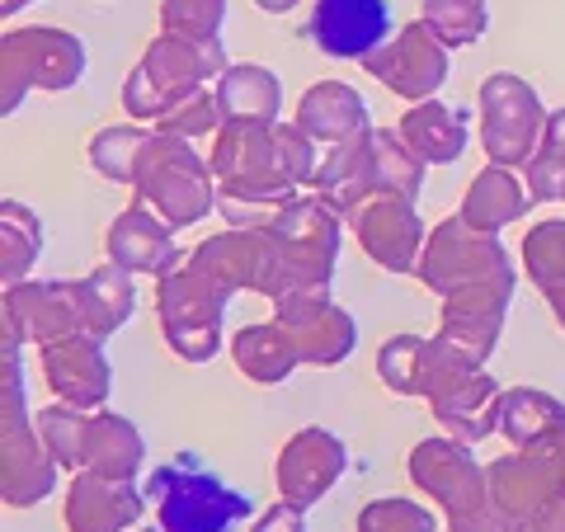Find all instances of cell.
<instances>
[{
  "label": "cell",
  "instance_id": "obj_1",
  "mask_svg": "<svg viewBox=\"0 0 565 532\" xmlns=\"http://www.w3.org/2000/svg\"><path fill=\"white\" fill-rule=\"evenodd\" d=\"M212 174H217V212L226 226H269L297 189L316 180L321 147L297 123H245L226 118L212 137Z\"/></svg>",
  "mask_w": 565,
  "mask_h": 532
},
{
  "label": "cell",
  "instance_id": "obj_2",
  "mask_svg": "<svg viewBox=\"0 0 565 532\" xmlns=\"http://www.w3.org/2000/svg\"><path fill=\"white\" fill-rule=\"evenodd\" d=\"M424 170L429 166L411 151V141L401 137V128H367L359 137L340 141V147H330L307 189H316V199L330 203L340 217H349L353 208H363L367 199H377V193L419 199Z\"/></svg>",
  "mask_w": 565,
  "mask_h": 532
},
{
  "label": "cell",
  "instance_id": "obj_3",
  "mask_svg": "<svg viewBox=\"0 0 565 532\" xmlns=\"http://www.w3.org/2000/svg\"><path fill=\"white\" fill-rule=\"evenodd\" d=\"M20 344V334L6 330V344H0V500L10 509H33L57 490L62 462L47 453L39 419H29Z\"/></svg>",
  "mask_w": 565,
  "mask_h": 532
},
{
  "label": "cell",
  "instance_id": "obj_4",
  "mask_svg": "<svg viewBox=\"0 0 565 532\" xmlns=\"http://www.w3.org/2000/svg\"><path fill=\"white\" fill-rule=\"evenodd\" d=\"M226 66L232 62H226L222 39H184V33L161 29L132 66V76L122 81V109L132 114V123H161L180 99L207 91V81L222 76Z\"/></svg>",
  "mask_w": 565,
  "mask_h": 532
},
{
  "label": "cell",
  "instance_id": "obj_5",
  "mask_svg": "<svg viewBox=\"0 0 565 532\" xmlns=\"http://www.w3.org/2000/svg\"><path fill=\"white\" fill-rule=\"evenodd\" d=\"M128 189H132L137 203L161 212L174 232L203 222L207 212L217 208V174H212V161L203 151H193L189 137H174L161 128H156L151 141L141 147Z\"/></svg>",
  "mask_w": 565,
  "mask_h": 532
},
{
  "label": "cell",
  "instance_id": "obj_6",
  "mask_svg": "<svg viewBox=\"0 0 565 532\" xmlns=\"http://www.w3.org/2000/svg\"><path fill=\"white\" fill-rule=\"evenodd\" d=\"M236 292L222 278L199 269L189 255H180L156 278V316H161L170 353L184 363H207L222 353V316Z\"/></svg>",
  "mask_w": 565,
  "mask_h": 532
},
{
  "label": "cell",
  "instance_id": "obj_7",
  "mask_svg": "<svg viewBox=\"0 0 565 532\" xmlns=\"http://www.w3.org/2000/svg\"><path fill=\"white\" fill-rule=\"evenodd\" d=\"M147 490L156 500V513H161V532H232L241 519L255 513L250 494L203 471L193 453H180L174 462L156 467Z\"/></svg>",
  "mask_w": 565,
  "mask_h": 532
},
{
  "label": "cell",
  "instance_id": "obj_8",
  "mask_svg": "<svg viewBox=\"0 0 565 532\" xmlns=\"http://www.w3.org/2000/svg\"><path fill=\"white\" fill-rule=\"evenodd\" d=\"M85 76V47L76 33L29 24L0 39V114H14L29 91H71Z\"/></svg>",
  "mask_w": 565,
  "mask_h": 532
},
{
  "label": "cell",
  "instance_id": "obj_9",
  "mask_svg": "<svg viewBox=\"0 0 565 532\" xmlns=\"http://www.w3.org/2000/svg\"><path fill=\"white\" fill-rule=\"evenodd\" d=\"M419 283L438 297H452L462 288H476V283H519L514 264H509V251L500 245L494 232H476V226L457 217H444L424 241L419 255Z\"/></svg>",
  "mask_w": 565,
  "mask_h": 532
},
{
  "label": "cell",
  "instance_id": "obj_10",
  "mask_svg": "<svg viewBox=\"0 0 565 532\" xmlns=\"http://www.w3.org/2000/svg\"><path fill=\"white\" fill-rule=\"evenodd\" d=\"M476 104H481V147L490 156V166L523 170L537 156V141L546 132V109L537 91L523 76L494 71V76L481 81Z\"/></svg>",
  "mask_w": 565,
  "mask_h": 532
},
{
  "label": "cell",
  "instance_id": "obj_11",
  "mask_svg": "<svg viewBox=\"0 0 565 532\" xmlns=\"http://www.w3.org/2000/svg\"><path fill=\"white\" fill-rule=\"evenodd\" d=\"M490 504L514 528L533 523L537 513L565 504V438L542 443V448H514L509 457L486 467Z\"/></svg>",
  "mask_w": 565,
  "mask_h": 532
},
{
  "label": "cell",
  "instance_id": "obj_12",
  "mask_svg": "<svg viewBox=\"0 0 565 532\" xmlns=\"http://www.w3.org/2000/svg\"><path fill=\"white\" fill-rule=\"evenodd\" d=\"M405 476H411L415 490H424L438 509H444V523H457V519H467V513L490 504L486 467L471 457V443L452 438V434L415 443L411 462H405Z\"/></svg>",
  "mask_w": 565,
  "mask_h": 532
},
{
  "label": "cell",
  "instance_id": "obj_13",
  "mask_svg": "<svg viewBox=\"0 0 565 532\" xmlns=\"http://www.w3.org/2000/svg\"><path fill=\"white\" fill-rule=\"evenodd\" d=\"M269 232L278 236L282 255H288V264H292L297 292L302 288H330L334 259H340V212H334L330 203H321L316 193L311 199L297 193L292 203H282L274 212Z\"/></svg>",
  "mask_w": 565,
  "mask_h": 532
},
{
  "label": "cell",
  "instance_id": "obj_14",
  "mask_svg": "<svg viewBox=\"0 0 565 532\" xmlns=\"http://www.w3.org/2000/svg\"><path fill=\"white\" fill-rule=\"evenodd\" d=\"M471 368H486V363H476L471 353L448 344L444 334H434V340H424V334H392V340L377 349V377L386 392H396V396L434 401L448 382L467 377Z\"/></svg>",
  "mask_w": 565,
  "mask_h": 532
},
{
  "label": "cell",
  "instance_id": "obj_15",
  "mask_svg": "<svg viewBox=\"0 0 565 532\" xmlns=\"http://www.w3.org/2000/svg\"><path fill=\"white\" fill-rule=\"evenodd\" d=\"M448 66H452L448 62V43L438 39L424 20L405 24L396 39H386L377 52H367L363 57L367 76H377L386 91L411 99V104H424V99H434L438 91H444Z\"/></svg>",
  "mask_w": 565,
  "mask_h": 532
},
{
  "label": "cell",
  "instance_id": "obj_16",
  "mask_svg": "<svg viewBox=\"0 0 565 532\" xmlns=\"http://www.w3.org/2000/svg\"><path fill=\"white\" fill-rule=\"evenodd\" d=\"M274 321L292 334L302 363L311 368H334L344 363L353 344H359V321L334 307L330 288H302V292H288L274 301Z\"/></svg>",
  "mask_w": 565,
  "mask_h": 532
},
{
  "label": "cell",
  "instance_id": "obj_17",
  "mask_svg": "<svg viewBox=\"0 0 565 532\" xmlns=\"http://www.w3.org/2000/svg\"><path fill=\"white\" fill-rule=\"evenodd\" d=\"M353 232H359V245L367 251V259L386 274H415L419 255H424V217L415 212V199H401V193H377L363 208H353L344 217Z\"/></svg>",
  "mask_w": 565,
  "mask_h": 532
},
{
  "label": "cell",
  "instance_id": "obj_18",
  "mask_svg": "<svg viewBox=\"0 0 565 532\" xmlns=\"http://www.w3.org/2000/svg\"><path fill=\"white\" fill-rule=\"evenodd\" d=\"M349 471V448L330 429L311 424V429H297L278 453V500H288L297 509L321 504L334 490V481Z\"/></svg>",
  "mask_w": 565,
  "mask_h": 532
},
{
  "label": "cell",
  "instance_id": "obj_19",
  "mask_svg": "<svg viewBox=\"0 0 565 532\" xmlns=\"http://www.w3.org/2000/svg\"><path fill=\"white\" fill-rule=\"evenodd\" d=\"M43 377L52 386V401H66L76 411H104L114 392V368L109 353H104V340L95 334H66V340L43 344Z\"/></svg>",
  "mask_w": 565,
  "mask_h": 532
},
{
  "label": "cell",
  "instance_id": "obj_20",
  "mask_svg": "<svg viewBox=\"0 0 565 532\" xmlns=\"http://www.w3.org/2000/svg\"><path fill=\"white\" fill-rule=\"evenodd\" d=\"M311 43L334 62H363L392 39L386 0H316L311 6Z\"/></svg>",
  "mask_w": 565,
  "mask_h": 532
},
{
  "label": "cell",
  "instance_id": "obj_21",
  "mask_svg": "<svg viewBox=\"0 0 565 532\" xmlns=\"http://www.w3.org/2000/svg\"><path fill=\"white\" fill-rule=\"evenodd\" d=\"M509 301H514V283H476V288L452 292L438 307V334L462 353H471L476 363H486L494 344H500Z\"/></svg>",
  "mask_w": 565,
  "mask_h": 532
},
{
  "label": "cell",
  "instance_id": "obj_22",
  "mask_svg": "<svg viewBox=\"0 0 565 532\" xmlns=\"http://www.w3.org/2000/svg\"><path fill=\"white\" fill-rule=\"evenodd\" d=\"M0 316H6V330L20 334L33 344H52L66 340V334H81V301H76V283H14L6 288L0 301Z\"/></svg>",
  "mask_w": 565,
  "mask_h": 532
},
{
  "label": "cell",
  "instance_id": "obj_23",
  "mask_svg": "<svg viewBox=\"0 0 565 532\" xmlns=\"http://www.w3.org/2000/svg\"><path fill=\"white\" fill-rule=\"evenodd\" d=\"M141 490L132 481H109L95 471H76L62 500L66 532H132L141 523Z\"/></svg>",
  "mask_w": 565,
  "mask_h": 532
},
{
  "label": "cell",
  "instance_id": "obj_24",
  "mask_svg": "<svg viewBox=\"0 0 565 532\" xmlns=\"http://www.w3.org/2000/svg\"><path fill=\"white\" fill-rule=\"evenodd\" d=\"M104 255L122 264L128 274H156V278L180 259V251H174V226L137 199L114 217L109 236H104Z\"/></svg>",
  "mask_w": 565,
  "mask_h": 532
},
{
  "label": "cell",
  "instance_id": "obj_25",
  "mask_svg": "<svg viewBox=\"0 0 565 532\" xmlns=\"http://www.w3.org/2000/svg\"><path fill=\"white\" fill-rule=\"evenodd\" d=\"M500 401H504L500 382H494L486 368H471L467 377L448 382L444 392L429 401V411L444 424V434L462 438V443H481L500 429Z\"/></svg>",
  "mask_w": 565,
  "mask_h": 532
},
{
  "label": "cell",
  "instance_id": "obj_26",
  "mask_svg": "<svg viewBox=\"0 0 565 532\" xmlns=\"http://www.w3.org/2000/svg\"><path fill=\"white\" fill-rule=\"evenodd\" d=\"M292 123L316 141V147H326V151L373 128V118H367V99L353 91V85H344V81L311 85V91L297 99V118Z\"/></svg>",
  "mask_w": 565,
  "mask_h": 532
},
{
  "label": "cell",
  "instance_id": "obj_27",
  "mask_svg": "<svg viewBox=\"0 0 565 532\" xmlns=\"http://www.w3.org/2000/svg\"><path fill=\"white\" fill-rule=\"evenodd\" d=\"M76 301H81V326L85 334L95 340H109L114 330H122L137 311V288H132V274L122 264H99L95 274L76 278Z\"/></svg>",
  "mask_w": 565,
  "mask_h": 532
},
{
  "label": "cell",
  "instance_id": "obj_28",
  "mask_svg": "<svg viewBox=\"0 0 565 532\" xmlns=\"http://www.w3.org/2000/svg\"><path fill=\"white\" fill-rule=\"evenodd\" d=\"M527 208H533V193H527V180H519V170H509V166H486V170L467 184L462 222L476 226V232H494V236H500V226L519 222Z\"/></svg>",
  "mask_w": 565,
  "mask_h": 532
},
{
  "label": "cell",
  "instance_id": "obj_29",
  "mask_svg": "<svg viewBox=\"0 0 565 532\" xmlns=\"http://www.w3.org/2000/svg\"><path fill=\"white\" fill-rule=\"evenodd\" d=\"M396 128L424 166H452L467 151V114L452 109V104L438 99L411 104V114H401Z\"/></svg>",
  "mask_w": 565,
  "mask_h": 532
},
{
  "label": "cell",
  "instance_id": "obj_30",
  "mask_svg": "<svg viewBox=\"0 0 565 532\" xmlns=\"http://www.w3.org/2000/svg\"><path fill=\"white\" fill-rule=\"evenodd\" d=\"M141 457H147V443L132 429V419L90 411L85 419V471L109 476V481H132Z\"/></svg>",
  "mask_w": 565,
  "mask_h": 532
},
{
  "label": "cell",
  "instance_id": "obj_31",
  "mask_svg": "<svg viewBox=\"0 0 565 532\" xmlns=\"http://www.w3.org/2000/svg\"><path fill=\"white\" fill-rule=\"evenodd\" d=\"M232 359H236V368H241L255 386H278V382H288L292 372L302 368V353H297L292 334L282 330L278 321L241 326V330L232 334Z\"/></svg>",
  "mask_w": 565,
  "mask_h": 532
},
{
  "label": "cell",
  "instance_id": "obj_32",
  "mask_svg": "<svg viewBox=\"0 0 565 532\" xmlns=\"http://www.w3.org/2000/svg\"><path fill=\"white\" fill-rule=\"evenodd\" d=\"M217 104L226 118H245V123H278L282 114V85L269 66L259 62H236L217 76Z\"/></svg>",
  "mask_w": 565,
  "mask_h": 532
},
{
  "label": "cell",
  "instance_id": "obj_33",
  "mask_svg": "<svg viewBox=\"0 0 565 532\" xmlns=\"http://www.w3.org/2000/svg\"><path fill=\"white\" fill-rule=\"evenodd\" d=\"M500 434L514 448H542V443L565 438V401L537 392V386H514L500 401Z\"/></svg>",
  "mask_w": 565,
  "mask_h": 532
},
{
  "label": "cell",
  "instance_id": "obj_34",
  "mask_svg": "<svg viewBox=\"0 0 565 532\" xmlns=\"http://www.w3.org/2000/svg\"><path fill=\"white\" fill-rule=\"evenodd\" d=\"M43 255V222L39 212L6 199L0 203V283L14 288V283H24L29 269L39 264Z\"/></svg>",
  "mask_w": 565,
  "mask_h": 532
},
{
  "label": "cell",
  "instance_id": "obj_35",
  "mask_svg": "<svg viewBox=\"0 0 565 532\" xmlns=\"http://www.w3.org/2000/svg\"><path fill=\"white\" fill-rule=\"evenodd\" d=\"M519 259H523L527 278H533V288L546 301L565 297V222L561 217L527 226L523 245H519Z\"/></svg>",
  "mask_w": 565,
  "mask_h": 532
},
{
  "label": "cell",
  "instance_id": "obj_36",
  "mask_svg": "<svg viewBox=\"0 0 565 532\" xmlns=\"http://www.w3.org/2000/svg\"><path fill=\"white\" fill-rule=\"evenodd\" d=\"M523 180H527L533 203L565 199V109L546 114V132L537 141V156L523 166Z\"/></svg>",
  "mask_w": 565,
  "mask_h": 532
},
{
  "label": "cell",
  "instance_id": "obj_37",
  "mask_svg": "<svg viewBox=\"0 0 565 532\" xmlns=\"http://www.w3.org/2000/svg\"><path fill=\"white\" fill-rule=\"evenodd\" d=\"M33 419H39V434L47 443V453L62 462V471H71V476L85 471V419H90V411L52 401L43 411H33Z\"/></svg>",
  "mask_w": 565,
  "mask_h": 532
},
{
  "label": "cell",
  "instance_id": "obj_38",
  "mask_svg": "<svg viewBox=\"0 0 565 532\" xmlns=\"http://www.w3.org/2000/svg\"><path fill=\"white\" fill-rule=\"evenodd\" d=\"M151 141V132L141 123H118V128H104L90 141V166L114 184H132V170H137V156L141 147Z\"/></svg>",
  "mask_w": 565,
  "mask_h": 532
},
{
  "label": "cell",
  "instance_id": "obj_39",
  "mask_svg": "<svg viewBox=\"0 0 565 532\" xmlns=\"http://www.w3.org/2000/svg\"><path fill=\"white\" fill-rule=\"evenodd\" d=\"M419 20L429 24L448 47H467V43H481V33L490 24V10H486V0H424Z\"/></svg>",
  "mask_w": 565,
  "mask_h": 532
},
{
  "label": "cell",
  "instance_id": "obj_40",
  "mask_svg": "<svg viewBox=\"0 0 565 532\" xmlns=\"http://www.w3.org/2000/svg\"><path fill=\"white\" fill-rule=\"evenodd\" d=\"M226 20V0H161V29L184 39H217Z\"/></svg>",
  "mask_w": 565,
  "mask_h": 532
},
{
  "label": "cell",
  "instance_id": "obj_41",
  "mask_svg": "<svg viewBox=\"0 0 565 532\" xmlns=\"http://www.w3.org/2000/svg\"><path fill=\"white\" fill-rule=\"evenodd\" d=\"M359 532H438L434 513L415 500H373L359 509Z\"/></svg>",
  "mask_w": 565,
  "mask_h": 532
},
{
  "label": "cell",
  "instance_id": "obj_42",
  "mask_svg": "<svg viewBox=\"0 0 565 532\" xmlns=\"http://www.w3.org/2000/svg\"><path fill=\"white\" fill-rule=\"evenodd\" d=\"M222 123H226V114H222L217 95L199 91V95L180 99V104H174V109L161 118V132H174V137L199 141V137H217V132H222Z\"/></svg>",
  "mask_w": 565,
  "mask_h": 532
},
{
  "label": "cell",
  "instance_id": "obj_43",
  "mask_svg": "<svg viewBox=\"0 0 565 532\" xmlns=\"http://www.w3.org/2000/svg\"><path fill=\"white\" fill-rule=\"evenodd\" d=\"M250 532H307V509H297L288 500H278L274 509L259 513V523Z\"/></svg>",
  "mask_w": 565,
  "mask_h": 532
},
{
  "label": "cell",
  "instance_id": "obj_44",
  "mask_svg": "<svg viewBox=\"0 0 565 532\" xmlns=\"http://www.w3.org/2000/svg\"><path fill=\"white\" fill-rule=\"evenodd\" d=\"M448 532H519L514 523L504 519L494 504H486V509H476V513H467V519H457V523H444Z\"/></svg>",
  "mask_w": 565,
  "mask_h": 532
},
{
  "label": "cell",
  "instance_id": "obj_45",
  "mask_svg": "<svg viewBox=\"0 0 565 532\" xmlns=\"http://www.w3.org/2000/svg\"><path fill=\"white\" fill-rule=\"evenodd\" d=\"M255 6H259L264 14H288V10L297 6V0H255Z\"/></svg>",
  "mask_w": 565,
  "mask_h": 532
},
{
  "label": "cell",
  "instance_id": "obj_46",
  "mask_svg": "<svg viewBox=\"0 0 565 532\" xmlns=\"http://www.w3.org/2000/svg\"><path fill=\"white\" fill-rule=\"evenodd\" d=\"M24 6H33V0H0V10H6V14H20Z\"/></svg>",
  "mask_w": 565,
  "mask_h": 532
},
{
  "label": "cell",
  "instance_id": "obj_47",
  "mask_svg": "<svg viewBox=\"0 0 565 532\" xmlns=\"http://www.w3.org/2000/svg\"><path fill=\"white\" fill-rule=\"evenodd\" d=\"M552 316H556V326L565 330V297H556V301H552Z\"/></svg>",
  "mask_w": 565,
  "mask_h": 532
}]
</instances>
